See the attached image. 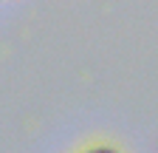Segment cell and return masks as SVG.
Returning a JSON list of instances; mask_svg holds the SVG:
<instances>
[{"label":"cell","instance_id":"6da1fadb","mask_svg":"<svg viewBox=\"0 0 158 153\" xmlns=\"http://www.w3.org/2000/svg\"><path fill=\"white\" fill-rule=\"evenodd\" d=\"M79 153H122V147H116L110 142H96V145H88L85 150H79Z\"/></svg>","mask_w":158,"mask_h":153}]
</instances>
